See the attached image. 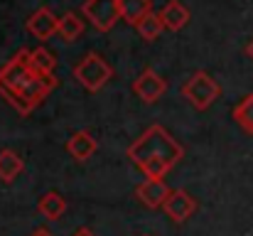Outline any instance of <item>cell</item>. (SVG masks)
<instances>
[{
	"label": "cell",
	"instance_id": "20",
	"mask_svg": "<svg viewBox=\"0 0 253 236\" xmlns=\"http://www.w3.org/2000/svg\"><path fill=\"white\" fill-rule=\"evenodd\" d=\"M32 236H52V234H49L47 229H37V232H35V234H32Z\"/></svg>",
	"mask_w": 253,
	"mask_h": 236
},
{
	"label": "cell",
	"instance_id": "7",
	"mask_svg": "<svg viewBox=\"0 0 253 236\" xmlns=\"http://www.w3.org/2000/svg\"><path fill=\"white\" fill-rule=\"evenodd\" d=\"M163 209H165V214L174 224H182L197 212V202H194V197L187 189H172Z\"/></svg>",
	"mask_w": 253,
	"mask_h": 236
},
{
	"label": "cell",
	"instance_id": "10",
	"mask_svg": "<svg viewBox=\"0 0 253 236\" xmlns=\"http://www.w3.org/2000/svg\"><path fill=\"white\" fill-rule=\"evenodd\" d=\"M67 150H69V155L74 157L77 162H86L88 157L98 150V143H96V138L88 131H77L67 141Z\"/></svg>",
	"mask_w": 253,
	"mask_h": 236
},
{
	"label": "cell",
	"instance_id": "21",
	"mask_svg": "<svg viewBox=\"0 0 253 236\" xmlns=\"http://www.w3.org/2000/svg\"><path fill=\"white\" fill-rule=\"evenodd\" d=\"M246 54H249V57H251V59H253V40H251V42H249V47H246Z\"/></svg>",
	"mask_w": 253,
	"mask_h": 236
},
{
	"label": "cell",
	"instance_id": "11",
	"mask_svg": "<svg viewBox=\"0 0 253 236\" xmlns=\"http://www.w3.org/2000/svg\"><path fill=\"white\" fill-rule=\"evenodd\" d=\"M37 212H40L44 219L57 222V219L67 212V199H64L57 189H49V192H44V194L37 199Z\"/></svg>",
	"mask_w": 253,
	"mask_h": 236
},
{
	"label": "cell",
	"instance_id": "3",
	"mask_svg": "<svg viewBox=\"0 0 253 236\" xmlns=\"http://www.w3.org/2000/svg\"><path fill=\"white\" fill-rule=\"evenodd\" d=\"M72 74H74V79L84 86L86 91L96 94V91H101L113 79V67L98 52H86L84 57L74 64Z\"/></svg>",
	"mask_w": 253,
	"mask_h": 236
},
{
	"label": "cell",
	"instance_id": "16",
	"mask_svg": "<svg viewBox=\"0 0 253 236\" xmlns=\"http://www.w3.org/2000/svg\"><path fill=\"white\" fill-rule=\"evenodd\" d=\"M82 32H84V20H82L77 12H64V15L59 17V30H57V35H59L64 42H74L77 37H82Z\"/></svg>",
	"mask_w": 253,
	"mask_h": 236
},
{
	"label": "cell",
	"instance_id": "9",
	"mask_svg": "<svg viewBox=\"0 0 253 236\" xmlns=\"http://www.w3.org/2000/svg\"><path fill=\"white\" fill-rule=\"evenodd\" d=\"M27 30H30L40 42H47L52 35H57V30H59V17L52 12V7H40V10H35V12L27 17Z\"/></svg>",
	"mask_w": 253,
	"mask_h": 236
},
{
	"label": "cell",
	"instance_id": "2",
	"mask_svg": "<svg viewBox=\"0 0 253 236\" xmlns=\"http://www.w3.org/2000/svg\"><path fill=\"white\" fill-rule=\"evenodd\" d=\"M128 157L148 180H165V175L184 157V148L172 138L168 128L153 123L128 145Z\"/></svg>",
	"mask_w": 253,
	"mask_h": 236
},
{
	"label": "cell",
	"instance_id": "12",
	"mask_svg": "<svg viewBox=\"0 0 253 236\" xmlns=\"http://www.w3.org/2000/svg\"><path fill=\"white\" fill-rule=\"evenodd\" d=\"M118 7H121V20L135 27L140 20H145L153 12V0H118Z\"/></svg>",
	"mask_w": 253,
	"mask_h": 236
},
{
	"label": "cell",
	"instance_id": "18",
	"mask_svg": "<svg viewBox=\"0 0 253 236\" xmlns=\"http://www.w3.org/2000/svg\"><path fill=\"white\" fill-rule=\"evenodd\" d=\"M135 30H138V35H140L143 40L153 42V40H158V37L163 35V30H165V22H163V17H160V15L150 12L145 20H140V22L135 25Z\"/></svg>",
	"mask_w": 253,
	"mask_h": 236
},
{
	"label": "cell",
	"instance_id": "13",
	"mask_svg": "<svg viewBox=\"0 0 253 236\" xmlns=\"http://www.w3.org/2000/svg\"><path fill=\"white\" fill-rule=\"evenodd\" d=\"M27 64H30V69L37 72L40 77H54V69H57V59H54V54H52L49 49H44V47H35V49H30V54H27Z\"/></svg>",
	"mask_w": 253,
	"mask_h": 236
},
{
	"label": "cell",
	"instance_id": "4",
	"mask_svg": "<svg viewBox=\"0 0 253 236\" xmlns=\"http://www.w3.org/2000/svg\"><path fill=\"white\" fill-rule=\"evenodd\" d=\"M182 96H184L197 111H207V108L221 96V86L211 79V74H207V72H194L192 77L184 81Z\"/></svg>",
	"mask_w": 253,
	"mask_h": 236
},
{
	"label": "cell",
	"instance_id": "19",
	"mask_svg": "<svg viewBox=\"0 0 253 236\" xmlns=\"http://www.w3.org/2000/svg\"><path fill=\"white\" fill-rule=\"evenodd\" d=\"M74 236H96V234H93L91 229H86V227H84V229H79V232H77Z\"/></svg>",
	"mask_w": 253,
	"mask_h": 236
},
{
	"label": "cell",
	"instance_id": "8",
	"mask_svg": "<svg viewBox=\"0 0 253 236\" xmlns=\"http://www.w3.org/2000/svg\"><path fill=\"white\" fill-rule=\"evenodd\" d=\"M169 192H172V189L168 187L165 180H145V182H140V185L135 187V197H138L140 204H145L148 209H160V207H165Z\"/></svg>",
	"mask_w": 253,
	"mask_h": 236
},
{
	"label": "cell",
	"instance_id": "6",
	"mask_svg": "<svg viewBox=\"0 0 253 236\" xmlns=\"http://www.w3.org/2000/svg\"><path fill=\"white\" fill-rule=\"evenodd\" d=\"M168 91V81L160 77L153 67L143 69L138 79L133 81V94L143 101V103H155L163 98V94Z\"/></svg>",
	"mask_w": 253,
	"mask_h": 236
},
{
	"label": "cell",
	"instance_id": "1",
	"mask_svg": "<svg viewBox=\"0 0 253 236\" xmlns=\"http://www.w3.org/2000/svg\"><path fill=\"white\" fill-rule=\"evenodd\" d=\"M30 49H20L5 67H0V96L22 116H30L57 86V77H40L27 64Z\"/></svg>",
	"mask_w": 253,
	"mask_h": 236
},
{
	"label": "cell",
	"instance_id": "15",
	"mask_svg": "<svg viewBox=\"0 0 253 236\" xmlns=\"http://www.w3.org/2000/svg\"><path fill=\"white\" fill-rule=\"evenodd\" d=\"M25 170V160L15 150H0V180L10 185L20 172Z\"/></svg>",
	"mask_w": 253,
	"mask_h": 236
},
{
	"label": "cell",
	"instance_id": "17",
	"mask_svg": "<svg viewBox=\"0 0 253 236\" xmlns=\"http://www.w3.org/2000/svg\"><path fill=\"white\" fill-rule=\"evenodd\" d=\"M234 121L244 133L253 136V94H246L236 106H234Z\"/></svg>",
	"mask_w": 253,
	"mask_h": 236
},
{
	"label": "cell",
	"instance_id": "14",
	"mask_svg": "<svg viewBox=\"0 0 253 236\" xmlns=\"http://www.w3.org/2000/svg\"><path fill=\"white\" fill-rule=\"evenodd\" d=\"M160 17L165 22V30L177 32V30H182L189 22V10L179 0H169V2H165V7L160 10Z\"/></svg>",
	"mask_w": 253,
	"mask_h": 236
},
{
	"label": "cell",
	"instance_id": "5",
	"mask_svg": "<svg viewBox=\"0 0 253 236\" xmlns=\"http://www.w3.org/2000/svg\"><path fill=\"white\" fill-rule=\"evenodd\" d=\"M86 20H91V25L101 32H108L116 27V22L121 20V7L118 0H86L82 5Z\"/></svg>",
	"mask_w": 253,
	"mask_h": 236
},
{
	"label": "cell",
	"instance_id": "22",
	"mask_svg": "<svg viewBox=\"0 0 253 236\" xmlns=\"http://www.w3.org/2000/svg\"><path fill=\"white\" fill-rule=\"evenodd\" d=\"M145 236H148V234H145Z\"/></svg>",
	"mask_w": 253,
	"mask_h": 236
}]
</instances>
